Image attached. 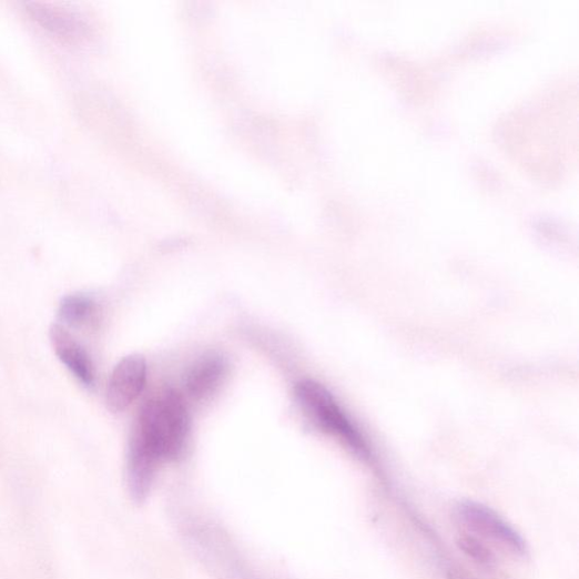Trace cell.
Returning a JSON list of instances; mask_svg holds the SVG:
<instances>
[{
  "label": "cell",
  "instance_id": "6da1fadb",
  "mask_svg": "<svg viewBox=\"0 0 579 579\" xmlns=\"http://www.w3.org/2000/svg\"><path fill=\"white\" fill-rule=\"evenodd\" d=\"M189 433L184 398L179 392L166 390L144 405L131 438L141 443L161 465L183 454Z\"/></svg>",
  "mask_w": 579,
  "mask_h": 579
},
{
  "label": "cell",
  "instance_id": "7a4b0ae2",
  "mask_svg": "<svg viewBox=\"0 0 579 579\" xmlns=\"http://www.w3.org/2000/svg\"><path fill=\"white\" fill-rule=\"evenodd\" d=\"M296 395L303 410L321 429L339 438L359 456H369L365 438L326 387L304 380L297 385Z\"/></svg>",
  "mask_w": 579,
  "mask_h": 579
},
{
  "label": "cell",
  "instance_id": "3957f363",
  "mask_svg": "<svg viewBox=\"0 0 579 579\" xmlns=\"http://www.w3.org/2000/svg\"><path fill=\"white\" fill-rule=\"evenodd\" d=\"M457 517L471 530L495 540L518 556L528 552L527 542L506 520L487 506L475 501H463L457 506Z\"/></svg>",
  "mask_w": 579,
  "mask_h": 579
},
{
  "label": "cell",
  "instance_id": "277c9868",
  "mask_svg": "<svg viewBox=\"0 0 579 579\" xmlns=\"http://www.w3.org/2000/svg\"><path fill=\"white\" fill-rule=\"evenodd\" d=\"M146 362L141 355L125 357L114 367L108 382L105 403L112 414L131 407L146 384Z\"/></svg>",
  "mask_w": 579,
  "mask_h": 579
},
{
  "label": "cell",
  "instance_id": "5b68a950",
  "mask_svg": "<svg viewBox=\"0 0 579 579\" xmlns=\"http://www.w3.org/2000/svg\"><path fill=\"white\" fill-rule=\"evenodd\" d=\"M49 338L58 359L85 387L91 388L95 383L93 363L79 341L61 324H52Z\"/></svg>",
  "mask_w": 579,
  "mask_h": 579
},
{
  "label": "cell",
  "instance_id": "8992f818",
  "mask_svg": "<svg viewBox=\"0 0 579 579\" xmlns=\"http://www.w3.org/2000/svg\"><path fill=\"white\" fill-rule=\"evenodd\" d=\"M226 362L217 355H209L195 363L186 377V388L194 399L212 395L226 374Z\"/></svg>",
  "mask_w": 579,
  "mask_h": 579
},
{
  "label": "cell",
  "instance_id": "52a82bcc",
  "mask_svg": "<svg viewBox=\"0 0 579 579\" xmlns=\"http://www.w3.org/2000/svg\"><path fill=\"white\" fill-rule=\"evenodd\" d=\"M58 316L71 327H85L91 325L98 316V305L89 296L74 294L62 299Z\"/></svg>",
  "mask_w": 579,
  "mask_h": 579
},
{
  "label": "cell",
  "instance_id": "ba28073f",
  "mask_svg": "<svg viewBox=\"0 0 579 579\" xmlns=\"http://www.w3.org/2000/svg\"><path fill=\"white\" fill-rule=\"evenodd\" d=\"M458 545L463 551L468 553L473 559L484 565L490 566L494 562V556L481 545L476 538L460 537Z\"/></svg>",
  "mask_w": 579,
  "mask_h": 579
}]
</instances>
